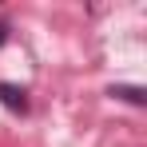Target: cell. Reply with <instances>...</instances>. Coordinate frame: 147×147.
Returning a JSON list of instances; mask_svg holds the SVG:
<instances>
[{
    "instance_id": "6da1fadb",
    "label": "cell",
    "mask_w": 147,
    "mask_h": 147,
    "mask_svg": "<svg viewBox=\"0 0 147 147\" xmlns=\"http://www.w3.org/2000/svg\"><path fill=\"white\" fill-rule=\"evenodd\" d=\"M0 103H4L8 111L24 115V111H28V92L20 88V84H0Z\"/></svg>"
},
{
    "instance_id": "7a4b0ae2",
    "label": "cell",
    "mask_w": 147,
    "mask_h": 147,
    "mask_svg": "<svg viewBox=\"0 0 147 147\" xmlns=\"http://www.w3.org/2000/svg\"><path fill=\"white\" fill-rule=\"evenodd\" d=\"M111 96H119V99H127V103H147V92L143 88H111Z\"/></svg>"
},
{
    "instance_id": "3957f363",
    "label": "cell",
    "mask_w": 147,
    "mask_h": 147,
    "mask_svg": "<svg viewBox=\"0 0 147 147\" xmlns=\"http://www.w3.org/2000/svg\"><path fill=\"white\" fill-rule=\"evenodd\" d=\"M8 32H12V28H8V24H4V20H0V44L8 40Z\"/></svg>"
}]
</instances>
